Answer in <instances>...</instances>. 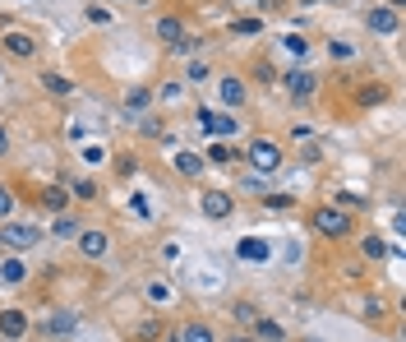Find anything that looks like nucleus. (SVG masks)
<instances>
[{"mask_svg":"<svg viewBox=\"0 0 406 342\" xmlns=\"http://www.w3.org/2000/svg\"><path fill=\"white\" fill-rule=\"evenodd\" d=\"M106 245H111V236H106V231H97V227L79 231V250L88 254V259H102V254H106Z\"/></svg>","mask_w":406,"mask_h":342,"instance_id":"423d86ee","label":"nucleus"},{"mask_svg":"<svg viewBox=\"0 0 406 342\" xmlns=\"http://www.w3.org/2000/svg\"><path fill=\"white\" fill-rule=\"evenodd\" d=\"M328 56H332V61H351V56H355V47H351V42H332V47H328Z\"/></svg>","mask_w":406,"mask_h":342,"instance_id":"4be33fe9","label":"nucleus"},{"mask_svg":"<svg viewBox=\"0 0 406 342\" xmlns=\"http://www.w3.org/2000/svg\"><path fill=\"white\" fill-rule=\"evenodd\" d=\"M42 88L56 93V98H65V93H74V84H70L65 75H42Z\"/></svg>","mask_w":406,"mask_h":342,"instance_id":"dca6fc26","label":"nucleus"},{"mask_svg":"<svg viewBox=\"0 0 406 342\" xmlns=\"http://www.w3.org/2000/svg\"><path fill=\"white\" fill-rule=\"evenodd\" d=\"M203 166H208V162H203L199 153H176V171H185V176H199Z\"/></svg>","mask_w":406,"mask_h":342,"instance_id":"4468645a","label":"nucleus"},{"mask_svg":"<svg viewBox=\"0 0 406 342\" xmlns=\"http://www.w3.org/2000/svg\"><path fill=\"white\" fill-rule=\"evenodd\" d=\"M79 231H83V227H74L70 217H56V236H79Z\"/></svg>","mask_w":406,"mask_h":342,"instance_id":"393cba45","label":"nucleus"},{"mask_svg":"<svg viewBox=\"0 0 406 342\" xmlns=\"http://www.w3.org/2000/svg\"><path fill=\"white\" fill-rule=\"evenodd\" d=\"M148 98H152V93H148V88H134V93H129V98H125V102H129V107H143V102H148Z\"/></svg>","mask_w":406,"mask_h":342,"instance_id":"a878e982","label":"nucleus"},{"mask_svg":"<svg viewBox=\"0 0 406 342\" xmlns=\"http://www.w3.org/2000/svg\"><path fill=\"white\" fill-rule=\"evenodd\" d=\"M360 102H383V88H379V84H374V88H365V93H360Z\"/></svg>","mask_w":406,"mask_h":342,"instance_id":"c85d7f7f","label":"nucleus"},{"mask_svg":"<svg viewBox=\"0 0 406 342\" xmlns=\"http://www.w3.org/2000/svg\"><path fill=\"white\" fill-rule=\"evenodd\" d=\"M259 338H263V342H282V324H273V319H259Z\"/></svg>","mask_w":406,"mask_h":342,"instance_id":"412c9836","label":"nucleus"},{"mask_svg":"<svg viewBox=\"0 0 406 342\" xmlns=\"http://www.w3.org/2000/svg\"><path fill=\"white\" fill-rule=\"evenodd\" d=\"M309 227L318 231V236H328V241H342L346 231H351V217L332 203V208H314V217H309Z\"/></svg>","mask_w":406,"mask_h":342,"instance_id":"f257e3e1","label":"nucleus"},{"mask_svg":"<svg viewBox=\"0 0 406 342\" xmlns=\"http://www.w3.org/2000/svg\"><path fill=\"white\" fill-rule=\"evenodd\" d=\"M24 259H5V264H0V282H24Z\"/></svg>","mask_w":406,"mask_h":342,"instance_id":"f3484780","label":"nucleus"},{"mask_svg":"<svg viewBox=\"0 0 406 342\" xmlns=\"http://www.w3.org/2000/svg\"><path fill=\"white\" fill-rule=\"evenodd\" d=\"M286 51H291V56H300V61H304V56H309V42H304V38H286Z\"/></svg>","mask_w":406,"mask_h":342,"instance_id":"b1692460","label":"nucleus"},{"mask_svg":"<svg viewBox=\"0 0 406 342\" xmlns=\"http://www.w3.org/2000/svg\"><path fill=\"white\" fill-rule=\"evenodd\" d=\"M227 342H254V338H250V333H231Z\"/></svg>","mask_w":406,"mask_h":342,"instance_id":"2f4dec72","label":"nucleus"},{"mask_svg":"<svg viewBox=\"0 0 406 342\" xmlns=\"http://www.w3.org/2000/svg\"><path fill=\"white\" fill-rule=\"evenodd\" d=\"M42 241L38 227H28V222H5L0 227V245H10V250H33Z\"/></svg>","mask_w":406,"mask_h":342,"instance_id":"7ed1b4c3","label":"nucleus"},{"mask_svg":"<svg viewBox=\"0 0 406 342\" xmlns=\"http://www.w3.org/2000/svg\"><path fill=\"white\" fill-rule=\"evenodd\" d=\"M259 28H263L259 19H241V24H236V33H259Z\"/></svg>","mask_w":406,"mask_h":342,"instance_id":"bb28decb","label":"nucleus"},{"mask_svg":"<svg viewBox=\"0 0 406 342\" xmlns=\"http://www.w3.org/2000/svg\"><path fill=\"white\" fill-rule=\"evenodd\" d=\"M245 157H250V166H254V171H263V176H273V171L282 166V148L273 139H254Z\"/></svg>","mask_w":406,"mask_h":342,"instance_id":"f03ea898","label":"nucleus"},{"mask_svg":"<svg viewBox=\"0 0 406 342\" xmlns=\"http://www.w3.org/2000/svg\"><path fill=\"white\" fill-rule=\"evenodd\" d=\"M5 153H10V134H5V130H0V157H5Z\"/></svg>","mask_w":406,"mask_h":342,"instance_id":"7c9ffc66","label":"nucleus"},{"mask_svg":"<svg viewBox=\"0 0 406 342\" xmlns=\"http://www.w3.org/2000/svg\"><path fill=\"white\" fill-rule=\"evenodd\" d=\"M199 121H203V130H208V134H227V139L241 130V121H236L231 111H199Z\"/></svg>","mask_w":406,"mask_h":342,"instance_id":"39448f33","label":"nucleus"},{"mask_svg":"<svg viewBox=\"0 0 406 342\" xmlns=\"http://www.w3.org/2000/svg\"><path fill=\"white\" fill-rule=\"evenodd\" d=\"M42 203H47L51 213H65V203H70V190H60V185H51V190H42Z\"/></svg>","mask_w":406,"mask_h":342,"instance_id":"2eb2a0df","label":"nucleus"},{"mask_svg":"<svg viewBox=\"0 0 406 342\" xmlns=\"http://www.w3.org/2000/svg\"><path fill=\"white\" fill-rule=\"evenodd\" d=\"M74 329H79L74 315H56V319L47 324V333H56V338H65V333H74Z\"/></svg>","mask_w":406,"mask_h":342,"instance_id":"a211bd4d","label":"nucleus"},{"mask_svg":"<svg viewBox=\"0 0 406 342\" xmlns=\"http://www.w3.org/2000/svg\"><path fill=\"white\" fill-rule=\"evenodd\" d=\"M171 342H217V338H213L208 324H185V329H176V338H171Z\"/></svg>","mask_w":406,"mask_h":342,"instance_id":"9b49d317","label":"nucleus"},{"mask_svg":"<svg viewBox=\"0 0 406 342\" xmlns=\"http://www.w3.org/2000/svg\"><path fill=\"white\" fill-rule=\"evenodd\" d=\"M236 157H241V153L231 148V143H217V148L208 153V157H203V162H217V166H227V162H236Z\"/></svg>","mask_w":406,"mask_h":342,"instance_id":"6ab92c4d","label":"nucleus"},{"mask_svg":"<svg viewBox=\"0 0 406 342\" xmlns=\"http://www.w3.org/2000/svg\"><path fill=\"white\" fill-rule=\"evenodd\" d=\"M314 84H318V79L309 75V70H291V75H286V88H291V98H304V102H309V98H314Z\"/></svg>","mask_w":406,"mask_h":342,"instance_id":"0eeeda50","label":"nucleus"},{"mask_svg":"<svg viewBox=\"0 0 406 342\" xmlns=\"http://www.w3.org/2000/svg\"><path fill=\"white\" fill-rule=\"evenodd\" d=\"M0 333H5V338H24V333H28V319L19 315V310H5V315H0Z\"/></svg>","mask_w":406,"mask_h":342,"instance_id":"9d476101","label":"nucleus"},{"mask_svg":"<svg viewBox=\"0 0 406 342\" xmlns=\"http://www.w3.org/2000/svg\"><path fill=\"white\" fill-rule=\"evenodd\" d=\"M241 259H268V245L263 241H241Z\"/></svg>","mask_w":406,"mask_h":342,"instance_id":"aec40b11","label":"nucleus"},{"mask_svg":"<svg viewBox=\"0 0 406 342\" xmlns=\"http://www.w3.org/2000/svg\"><path fill=\"white\" fill-rule=\"evenodd\" d=\"M217 98H222V107H241V102H245V84L227 75L222 84H217Z\"/></svg>","mask_w":406,"mask_h":342,"instance_id":"1a4fd4ad","label":"nucleus"},{"mask_svg":"<svg viewBox=\"0 0 406 342\" xmlns=\"http://www.w3.org/2000/svg\"><path fill=\"white\" fill-rule=\"evenodd\" d=\"M74 199H97V185H92V180H74Z\"/></svg>","mask_w":406,"mask_h":342,"instance_id":"5701e85b","label":"nucleus"},{"mask_svg":"<svg viewBox=\"0 0 406 342\" xmlns=\"http://www.w3.org/2000/svg\"><path fill=\"white\" fill-rule=\"evenodd\" d=\"M10 208H14V194L5 190V185H0V213H10Z\"/></svg>","mask_w":406,"mask_h":342,"instance_id":"c756f323","label":"nucleus"},{"mask_svg":"<svg viewBox=\"0 0 406 342\" xmlns=\"http://www.w3.org/2000/svg\"><path fill=\"white\" fill-rule=\"evenodd\" d=\"M231 208H236V203H231V194H222V190H208V194H203V213H208V217H231Z\"/></svg>","mask_w":406,"mask_h":342,"instance_id":"6e6552de","label":"nucleus"},{"mask_svg":"<svg viewBox=\"0 0 406 342\" xmlns=\"http://www.w3.org/2000/svg\"><path fill=\"white\" fill-rule=\"evenodd\" d=\"M365 254H369V259H379V254H383V241H374V236H369V241H365Z\"/></svg>","mask_w":406,"mask_h":342,"instance_id":"cd10ccee","label":"nucleus"},{"mask_svg":"<svg viewBox=\"0 0 406 342\" xmlns=\"http://www.w3.org/2000/svg\"><path fill=\"white\" fill-rule=\"evenodd\" d=\"M157 38H162V42H171V47H176V42L185 38V28H180V19H157Z\"/></svg>","mask_w":406,"mask_h":342,"instance_id":"ddd939ff","label":"nucleus"},{"mask_svg":"<svg viewBox=\"0 0 406 342\" xmlns=\"http://www.w3.org/2000/svg\"><path fill=\"white\" fill-rule=\"evenodd\" d=\"M0 47L10 51L14 61H28V56H33V51H38V38H33V33H19V28H10V33H5V38H0Z\"/></svg>","mask_w":406,"mask_h":342,"instance_id":"20e7f679","label":"nucleus"},{"mask_svg":"<svg viewBox=\"0 0 406 342\" xmlns=\"http://www.w3.org/2000/svg\"><path fill=\"white\" fill-rule=\"evenodd\" d=\"M397 24H402V19H397L393 10H374L369 14V28H374V33H397Z\"/></svg>","mask_w":406,"mask_h":342,"instance_id":"f8f14e48","label":"nucleus"}]
</instances>
